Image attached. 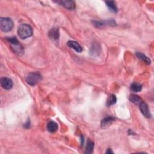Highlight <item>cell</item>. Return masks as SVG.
Returning <instances> with one entry per match:
<instances>
[{"label": "cell", "instance_id": "6da1fadb", "mask_svg": "<svg viewBox=\"0 0 154 154\" xmlns=\"http://www.w3.org/2000/svg\"><path fill=\"white\" fill-rule=\"evenodd\" d=\"M17 34L19 37L22 39H25V38L32 36L33 29L28 24H23L19 26L17 29Z\"/></svg>", "mask_w": 154, "mask_h": 154}, {"label": "cell", "instance_id": "7a4b0ae2", "mask_svg": "<svg viewBox=\"0 0 154 154\" xmlns=\"http://www.w3.org/2000/svg\"><path fill=\"white\" fill-rule=\"evenodd\" d=\"M7 41L10 44V46L13 51L17 55H22L24 53V49L23 46L19 42L15 37H7Z\"/></svg>", "mask_w": 154, "mask_h": 154}, {"label": "cell", "instance_id": "3957f363", "mask_svg": "<svg viewBox=\"0 0 154 154\" xmlns=\"http://www.w3.org/2000/svg\"><path fill=\"white\" fill-rule=\"evenodd\" d=\"M13 27V23L9 17H1L0 19V28L4 32H9Z\"/></svg>", "mask_w": 154, "mask_h": 154}, {"label": "cell", "instance_id": "277c9868", "mask_svg": "<svg viewBox=\"0 0 154 154\" xmlns=\"http://www.w3.org/2000/svg\"><path fill=\"white\" fill-rule=\"evenodd\" d=\"M42 75L38 72L30 73L26 78L27 83L31 86H35L42 80Z\"/></svg>", "mask_w": 154, "mask_h": 154}, {"label": "cell", "instance_id": "5b68a950", "mask_svg": "<svg viewBox=\"0 0 154 154\" xmlns=\"http://www.w3.org/2000/svg\"><path fill=\"white\" fill-rule=\"evenodd\" d=\"M0 83H1V87L5 90L11 89L13 85L12 80L7 77H2L0 80Z\"/></svg>", "mask_w": 154, "mask_h": 154}, {"label": "cell", "instance_id": "8992f818", "mask_svg": "<svg viewBox=\"0 0 154 154\" xmlns=\"http://www.w3.org/2000/svg\"><path fill=\"white\" fill-rule=\"evenodd\" d=\"M139 108L140 110L142 112V113L145 116V117L147 118H151V114L149 111V107L147 106V105L144 102H142L139 105Z\"/></svg>", "mask_w": 154, "mask_h": 154}, {"label": "cell", "instance_id": "52a82bcc", "mask_svg": "<svg viewBox=\"0 0 154 154\" xmlns=\"http://www.w3.org/2000/svg\"><path fill=\"white\" fill-rule=\"evenodd\" d=\"M57 3L60 4L61 6L65 7L66 9L72 10L75 8V4L72 1H58Z\"/></svg>", "mask_w": 154, "mask_h": 154}, {"label": "cell", "instance_id": "ba28073f", "mask_svg": "<svg viewBox=\"0 0 154 154\" xmlns=\"http://www.w3.org/2000/svg\"><path fill=\"white\" fill-rule=\"evenodd\" d=\"M67 45L69 47H70V48L74 49L75 51L78 52H81L83 51V49L81 48V46L79 45V44L78 42H76L75 41H68L67 42Z\"/></svg>", "mask_w": 154, "mask_h": 154}, {"label": "cell", "instance_id": "9c48e42d", "mask_svg": "<svg viewBox=\"0 0 154 154\" xmlns=\"http://www.w3.org/2000/svg\"><path fill=\"white\" fill-rule=\"evenodd\" d=\"M59 30L57 28H52L49 32V36L52 41H57L59 38Z\"/></svg>", "mask_w": 154, "mask_h": 154}, {"label": "cell", "instance_id": "30bf717a", "mask_svg": "<svg viewBox=\"0 0 154 154\" xmlns=\"http://www.w3.org/2000/svg\"><path fill=\"white\" fill-rule=\"evenodd\" d=\"M114 119H115L113 117H107V118H105L101 122V127L104 129L108 128L112 124V123L113 122Z\"/></svg>", "mask_w": 154, "mask_h": 154}, {"label": "cell", "instance_id": "8fae6325", "mask_svg": "<svg viewBox=\"0 0 154 154\" xmlns=\"http://www.w3.org/2000/svg\"><path fill=\"white\" fill-rule=\"evenodd\" d=\"M129 100L132 103L136 104V105H139L143 101V100L140 97H139V96L135 95L133 94L129 95Z\"/></svg>", "mask_w": 154, "mask_h": 154}, {"label": "cell", "instance_id": "7c38bea8", "mask_svg": "<svg viewBox=\"0 0 154 154\" xmlns=\"http://www.w3.org/2000/svg\"><path fill=\"white\" fill-rule=\"evenodd\" d=\"M113 24L114 25H116L115 22L113 20H108L107 21H95L94 25L96 27H102L104 25H111Z\"/></svg>", "mask_w": 154, "mask_h": 154}, {"label": "cell", "instance_id": "4fadbf2b", "mask_svg": "<svg viewBox=\"0 0 154 154\" xmlns=\"http://www.w3.org/2000/svg\"><path fill=\"white\" fill-rule=\"evenodd\" d=\"M136 55L137 57L139 58V59L141 60H142L143 62H144L145 63H146L147 65H150L151 63V60L148 58L147 56H146L145 54H143L142 52H137L136 53Z\"/></svg>", "mask_w": 154, "mask_h": 154}, {"label": "cell", "instance_id": "5bb4252c", "mask_svg": "<svg viewBox=\"0 0 154 154\" xmlns=\"http://www.w3.org/2000/svg\"><path fill=\"white\" fill-rule=\"evenodd\" d=\"M58 129V125L54 121H51L48 123L47 129L50 132H54Z\"/></svg>", "mask_w": 154, "mask_h": 154}, {"label": "cell", "instance_id": "9a60e30c", "mask_svg": "<svg viewBox=\"0 0 154 154\" xmlns=\"http://www.w3.org/2000/svg\"><path fill=\"white\" fill-rule=\"evenodd\" d=\"M105 3L110 11L114 13H116L118 12L117 6L114 1H106Z\"/></svg>", "mask_w": 154, "mask_h": 154}, {"label": "cell", "instance_id": "2e32d148", "mask_svg": "<svg viewBox=\"0 0 154 154\" xmlns=\"http://www.w3.org/2000/svg\"><path fill=\"white\" fill-rule=\"evenodd\" d=\"M116 101H117V98L116 97V96L114 94H111L107 100V104L108 106H111L116 102Z\"/></svg>", "mask_w": 154, "mask_h": 154}, {"label": "cell", "instance_id": "e0dca14e", "mask_svg": "<svg viewBox=\"0 0 154 154\" xmlns=\"http://www.w3.org/2000/svg\"><path fill=\"white\" fill-rule=\"evenodd\" d=\"M131 89L134 92H140L142 90V84H139V83H133L131 86Z\"/></svg>", "mask_w": 154, "mask_h": 154}, {"label": "cell", "instance_id": "ac0fdd59", "mask_svg": "<svg viewBox=\"0 0 154 154\" xmlns=\"http://www.w3.org/2000/svg\"><path fill=\"white\" fill-rule=\"evenodd\" d=\"M93 146H94L93 143L92 142H90V141H89L88 143H87V147H86V153H92V151H93Z\"/></svg>", "mask_w": 154, "mask_h": 154}, {"label": "cell", "instance_id": "d6986e66", "mask_svg": "<svg viewBox=\"0 0 154 154\" xmlns=\"http://www.w3.org/2000/svg\"><path fill=\"white\" fill-rule=\"evenodd\" d=\"M106 153H113V152L111 151V150L110 149H108V150L106 152Z\"/></svg>", "mask_w": 154, "mask_h": 154}]
</instances>
